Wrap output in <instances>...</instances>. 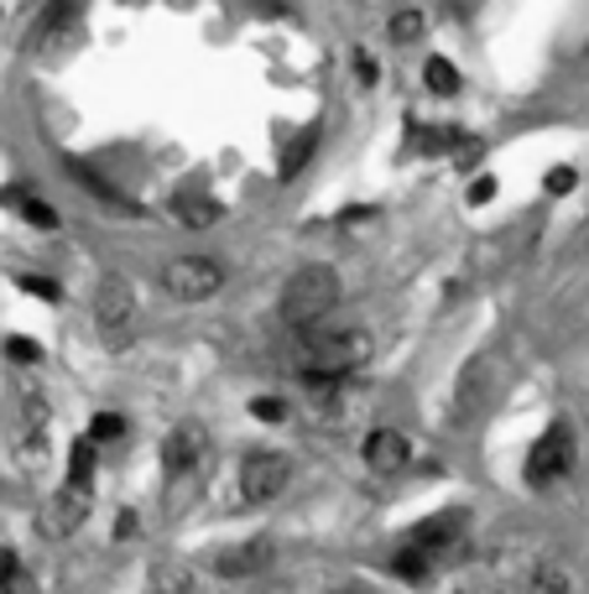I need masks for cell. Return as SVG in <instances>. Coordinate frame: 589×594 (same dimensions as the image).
Masks as SVG:
<instances>
[{
  "mask_svg": "<svg viewBox=\"0 0 589 594\" xmlns=\"http://www.w3.org/2000/svg\"><path fill=\"white\" fill-rule=\"evenodd\" d=\"M293 480V459L282 449H255L246 464H240V495L246 501H276Z\"/></svg>",
  "mask_w": 589,
  "mask_h": 594,
  "instance_id": "obj_7",
  "label": "cell"
},
{
  "mask_svg": "<svg viewBox=\"0 0 589 594\" xmlns=\"http://www.w3.org/2000/svg\"><path fill=\"white\" fill-rule=\"evenodd\" d=\"M21 287H26L32 297H42V302H58L63 297V287L53 277H21Z\"/></svg>",
  "mask_w": 589,
  "mask_h": 594,
  "instance_id": "obj_26",
  "label": "cell"
},
{
  "mask_svg": "<svg viewBox=\"0 0 589 594\" xmlns=\"http://www.w3.org/2000/svg\"><path fill=\"white\" fill-rule=\"evenodd\" d=\"M355 74L366 84H375V63H371V53H355Z\"/></svg>",
  "mask_w": 589,
  "mask_h": 594,
  "instance_id": "obj_30",
  "label": "cell"
},
{
  "mask_svg": "<svg viewBox=\"0 0 589 594\" xmlns=\"http://www.w3.org/2000/svg\"><path fill=\"white\" fill-rule=\"evenodd\" d=\"M574 454H579V443H574V428L558 417V422H548V433L532 443L527 454V485L532 491H548V485H558V480L574 470Z\"/></svg>",
  "mask_w": 589,
  "mask_h": 594,
  "instance_id": "obj_4",
  "label": "cell"
},
{
  "mask_svg": "<svg viewBox=\"0 0 589 594\" xmlns=\"http://www.w3.org/2000/svg\"><path fill=\"white\" fill-rule=\"evenodd\" d=\"M314 146H318V131H303V136H297L293 146L282 152V173H276V178H282V183H293L297 173L308 167V157H314Z\"/></svg>",
  "mask_w": 589,
  "mask_h": 594,
  "instance_id": "obj_17",
  "label": "cell"
},
{
  "mask_svg": "<svg viewBox=\"0 0 589 594\" xmlns=\"http://www.w3.org/2000/svg\"><path fill=\"white\" fill-rule=\"evenodd\" d=\"M6 355H11V360H17V365H37V360H42V350H37V344H32V339H6Z\"/></svg>",
  "mask_w": 589,
  "mask_h": 594,
  "instance_id": "obj_25",
  "label": "cell"
},
{
  "mask_svg": "<svg viewBox=\"0 0 589 594\" xmlns=\"http://www.w3.org/2000/svg\"><path fill=\"white\" fill-rule=\"evenodd\" d=\"M116 537H120V542H131V537H137V512H120L116 516Z\"/></svg>",
  "mask_w": 589,
  "mask_h": 594,
  "instance_id": "obj_28",
  "label": "cell"
},
{
  "mask_svg": "<svg viewBox=\"0 0 589 594\" xmlns=\"http://www.w3.org/2000/svg\"><path fill=\"white\" fill-rule=\"evenodd\" d=\"M120 433H126V417L120 413H99L95 422H89V438H95V443H116Z\"/></svg>",
  "mask_w": 589,
  "mask_h": 594,
  "instance_id": "obj_20",
  "label": "cell"
},
{
  "mask_svg": "<svg viewBox=\"0 0 589 594\" xmlns=\"http://www.w3.org/2000/svg\"><path fill=\"white\" fill-rule=\"evenodd\" d=\"M475 11H480V0H449V16H459V21H470Z\"/></svg>",
  "mask_w": 589,
  "mask_h": 594,
  "instance_id": "obj_29",
  "label": "cell"
},
{
  "mask_svg": "<svg viewBox=\"0 0 589 594\" xmlns=\"http://www.w3.org/2000/svg\"><path fill=\"white\" fill-rule=\"evenodd\" d=\"M303 355H308V376H355L375 355V339L360 323H308Z\"/></svg>",
  "mask_w": 589,
  "mask_h": 594,
  "instance_id": "obj_1",
  "label": "cell"
},
{
  "mask_svg": "<svg viewBox=\"0 0 589 594\" xmlns=\"http://www.w3.org/2000/svg\"><path fill=\"white\" fill-rule=\"evenodd\" d=\"M272 563V542L266 537H251V542H240V548H225V553L215 558V574L225 579H255L261 569Z\"/></svg>",
  "mask_w": 589,
  "mask_h": 594,
  "instance_id": "obj_12",
  "label": "cell"
},
{
  "mask_svg": "<svg viewBox=\"0 0 589 594\" xmlns=\"http://www.w3.org/2000/svg\"><path fill=\"white\" fill-rule=\"evenodd\" d=\"M423 32H428V16H423L417 6H402V11H392V21H386V42H392V47H413V42H423Z\"/></svg>",
  "mask_w": 589,
  "mask_h": 594,
  "instance_id": "obj_14",
  "label": "cell"
},
{
  "mask_svg": "<svg viewBox=\"0 0 589 594\" xmlns=\"http://www.w3.org/2000/svg\"><path fill=\"white\" fill-rule=\"evenodd\" d=\"M173 215L188 224V230H209L219 219V204L215 198H198V194H183V198H173Z\"/></svg>",
  "mask_w": 589,
  "mask_h": 594,
  "instance_id": "obj_15",
  "label": "cell"
},
{
  "mask_svg": "<svg viewBox=\"0 0 589 594\" xmlns=\"http://www.w3.org/2000/svg\"><path fill=\"white\" fill-rule=\"evenodd\" d=\"M251 417H261V422H282V417H287V402H282V396H255Z\"/></svg>",
  "mask_w": 589,
  "mask_h": 594,
  "instance_id": "obj_23",
  "label": "cell"
},
{
  "mask_svg": "<svg viewBox=\"0 0 589 594\" xmlns=\"http://www.w3.org/2000/svg\"><path fill=\"white\" fill-rule=\"evenodd\" d=\"M204 459H209V428L204 422H177L173 433L162 438V470H167V480H188L204 470Z\"/></svg>",
  "mask_w": 589,
  "mask_h": 594,
  "instance_id": "obj_6",
  "label": "cell"
},
{
  "mask_svg": "<svg viewBox=\"0 0 589 594\" xmlns=\"http://www.w3.org/2000/svg\"><path fill=\"white\" fill-rule=\"evenodd\" d=\"M17 454L26 470H37L42 454H47V407H42L37 396H26L21 402V417H17Z\"/></svg>",
  "mask_w": 589,
  "mask_h": 594,
  "instance_id": "obj_10",
  "label": "cell"
},
{
  "mask_svg": "<svg viewBox=\"0 0 589 594\" xmlns=\"http://www.w3.org/2000/svg\"><path fill=\"white\" fill-rule=\"evenodd\" d=\"M95 438L84 433V438H74V449H68V480H84V485H95Z\"/></svg>",
  "mask_w": 589,
  "mask_h": 594,
  "instance_id": "obj_18",
  "label": "cell"
},
{
  "mask_svg": "<svg viewBox=\"0 0 589 594\" xmlns=\"http://www.w3.org/2000/svg\"><path fill=\"white\" fill-rule=\"evenodd\" d=\"M495 381H501V371H495V355H475L470 365H465V376H459V413L475 417L486 402H491Z\"/></svg>",
  "mask_w": 589,
  "mask_h": 594,
  "instance_id": "obj_11",
  "label": "cell"
},
{
  "mask_svg": "<svg viewBox=\"0 0 589 594\" xmlns=\"http://www.w3.org/2000/svg\"><path fill=\"white\" fill-rule=\"evenodd\" d=\"M360 454H366V470H375V475H396V470H407V459H413V443L396 433V428H371Z\"/></svg>",
  "mask_w": 589,
  "mask_h": 594,
  "instance_id": "obj_9",
  "label": "cell"
},
{
  "mask_svg": "<svg viewBox=\"0 0 589 594\" xmlns=\"http://www.w3.org/2000/svg\"><path fill=\"white\" fill-rule=\"evenodd\" d=\"M392 569H396L402 579H428V574H433V558L423 553V548H413V542H407V548L392 558Z\"/></svg>",
  "mask_w": 589,
  "mask_h": 594,
  "instance_id": "obj_19",
  "label": "cell"
},
{
  "mask_svg": "<svg viewBox=\"0 0 589 594\" xmlns=\"http://www.w3.org/2000/svg\"><path fill=\"white\" fill-rule=\"evenodd\" d=\"M574 183H579V173H574V167H553L548 178H543V188H548L553 198H564V194H574Z\"/></svg>",
  "mask_w": 589,
  "mask_h": 594,
  "instance_id": "obj_24",
  "label": "cell"
},
{
  "mask_svg": "<svg viewBox=\"0 0 589 594\" xmlns=\"http://www.w3.org/2000/svg\"><path fill=\"white\" fill-rule=\"evenodd\" d=\"M84 521H89V485H84V480H68L58 495H47V506H42V516H37L42 537H53V542L74 537Z\"/></svg>",
  "mask_w": 589,
  "mask_h": 594,
  "instance_id": "obj_8",
  "label": "cell"
},
{
  "mask_svg": "<svg viewBox=\"0 0 589 594\" xmlns=\"http://www.w3.org/2000/svg\"><path fill=\"white\" fill-rule=\"evenodd\" d=\"M0 204L21 209V219H26L32 230H58V209H53V204H42V198H32L26 188H6V194H0Z\"/></svg>",
  "mask_w": 589,
  "mask_h": 594,
  "instance_id": "obj_13",
  "label": "cell"
},
{
  "mask_svg": "<svg viewBox=\"0 0 589 594\" xmlns=\"http://www.w3.org/2000/svg\"><path fill=\"white\" fill-rule=\"evenodd\" d=\"M11 574H17V553H0V584H6Z\"/></svg>",
  "mask_w": 589,
  "mask_h": 594,
  "instance_id": "obj_31",
  "label": "cell"
},
{
  "mask_svg": "<svg viewBox=\"0 0 589 594\" xmlns=\"http://www.w3.org/2000/svg\"><path fill=\"white\" fill-rule=\"evenodd\" d=\"M95 323H99V334H105L110 350H126V344H131V323H137V287H131V277H120V272L99 277Z\"/></svg>",
  "mask_w": 589,
  "mask_h": 594,
  "instance_id": "obj_3",
  "label": "cell"
},
{
  "mask_svg": "<svg viewBox=\"0 0 589 594\" xmlns=\"http://www.w3.org/2000/svg\"><path fill=\"white\" fill-rule=\"evenodd\" d=\"M491 198H495V178H491V173H480V178L470 183V204L480 209V204H491Z\"/></svg>",
  "mask_w": 589,
  "mask_h": 594,
  "instance_id": "obj_27",
  "label": "cell"
},
{
  "mask_svg": "<svg viewBox=\"0 0 589 594\" xmlns=\"http://www.w3.org/2000/svg\"><path fill=\"white\" fill-rule=\"evenodd\" d=\"M162 287L177 302H209L225 287V266L215 256H173L162 266Z\"/></svg>",
  "mask_w": 589,
  "mask_h": 594,
  "instance_id": "obj_5",
  "label": "cell"
},
{
  "mask_svg": "<svg viewBox=\"0 0 589 594\" xmlns=\"http://www.w3.org/2000/svg\"><path fill=\"white\" fill-rule=\"evenodd\" d=\"M339 297H345V282H339L335 266H297L287 287H282V318L293 323V329H308V323H324V318L339 308Z\"/></svg>",
  "mask_w": 589,
  "mask_h": 594,
  "instance_id": "obj_2",
  "label": "cell"
},
{
  "mask_svg": "<svg viewBox=\"0 0 589 594\" xmlns=\"http://www.w3.org/2000/svg\"><path fill=\"white\" fill-rule=\"evenodd\" d=\"M532 594H569V579L558 574V569H548V563H543V569L532 574Z\"/></svg>",
  "mask_w": 589,
  "mask_h": 594,
  "instance_id": "obj_22",
  "label": "cell"
},
{
  "mask_svg": "<svg viewBox=\"0 0 589 594\" xmlns=\"http://www.w3.org/2000/svg\"><path fill=\"white\" fill-rule=\"evenodd\" d=\"M459 141H465V131H459V125H433L428 136H423V152H454Z\"/></svg>",
  "mask_w": 589,
  "mask_h": 594,
  "instance_id": "obj_21",
  "label": "cell"
},
{
  "mask_svg": "<svg viewBox=\"0 0 589 594\" xmlns=\"http://www.w3.org/2000/svg\"><path fill=\"white\" fill-rule=\"evenodd\" d=\"M423 84H428L433 95L449 99V95H459V84H465V79H459V68H454L449 58H428V63H423Z\"/></svg>",
  "mask_w": 589,
  "mask_h": 594,
  "instance_id": "obj_16",
  "label": "cell"
}]
</instances>
